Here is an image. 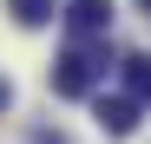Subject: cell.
<instances>
[{
	"label": "cell",
	"mask_w": 151,
	"mask_h": 144,
	"mask_svg": "<svg viewBox=\"0 0 151 144\" xmlns=\"http://www.w3.org/2000/svg\"><path fill=\"white\" fill-rule=\"evenodd\" d=\"M105 66H112L105 33H72V46L53 59V92L59 98H92L99 79H105Z\"/></svg>",
	"instance_id": "obj_1"
},
{
	"label": "cell",
	"mask_w": 151,
	"mask_h": 144,
	"mask_svg": "<svg viewBox=\"0 0 151 144\" xmlns=\"http://www.w3.org/2000/svg\"><path fill=\"white\" fill-rule=\"evenodd\" d=\"M118 72H125V92H138V98L151 105V59L132 53V59H118Z\"/></svg>",
	"instance_id": "obj_4"
},
{
	"label": "cell",
	"mask_w": 151,
	"mask_h": 144,
	"mask_svg": "<svg viewBox=\"0 0 151 144\" xmlns=\"http://www.w3.org/2000/svg\"><path fill=\"white\" fill-rule=\"evenodd\" d=\"M138 92H118V98H105V92H92V118H99V125H105L112 138H132L138 131Z\"/></svg>",
	"instance_id": "obj_2"
},
{
	"label": "cell",
	"mask_w": 151,
	"mask_h": 144,
	"mask_svg": "<svg viewBox=\"0 0 151 144\" xmlns=\"http://www.w3.org/2000/svg\"><path fill=\"white\" fill-rule=\"evenodd\" d=\"M138 7H145V13H151V0H138Z\"/></svg>",
	"instance_id": "obj_7"
},
{
	"label": "cell",
	"mask_w": 151,
	"mask_h": 144,
	"mask_svg": "<svg viewBox=\"0 0 151 144\" xmlns=\"http://www.w3.org/2000/svg\"><path fill=\"white\" fill-rule=\"evenodd\" d=\"M7 98H13V92H7V79H0V111H7Z\"/></svg>",
	"instance_id": "obj_6"
},
{
	"label": "cell",
	"mask_w": 151,
	"mask_h": 144,
	"mask_svg": "<svg viewBox=\"0 0 151 144\" xmlns=\"http://www.w3.org/2000/svg\"><path fill=\"white\" fill-rule=\"evenodd\" d=\"M7 13L20 20V26H46V20H53L59 7H53V0H7Z\"/></svg>",
	"instance_id": "obj_5"
},
{
	"label": "cell",
	"mask_w": 151,
	"mask_h": 144,
	"mask_svg": "<svg viewBox=\"0 0 151 144\" xmlns=\"http://www.w3.org/2000/svg\"><path fill=\"white\" fill-rule=\"evenodd\" d=\"M66 26L72 33H105L112 26V0H66Z\"/></svg>",
	"instance_id": "obj_3"
}]
</instances>
